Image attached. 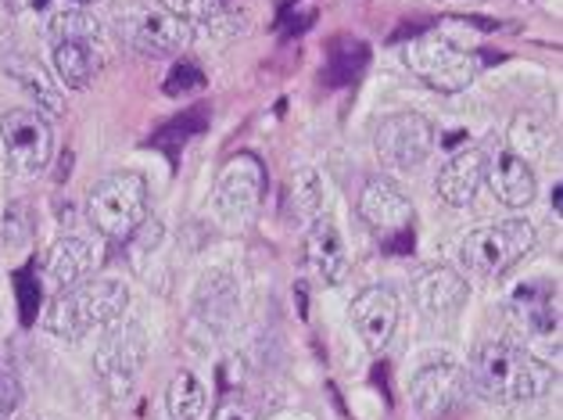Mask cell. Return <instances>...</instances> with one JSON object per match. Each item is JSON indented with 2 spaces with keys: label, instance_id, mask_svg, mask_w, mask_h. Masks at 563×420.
<instances>
[{
  "label": "cell",
  "instance_id": "8fae6325",
  "mask_svg": "<svg viewBox=\"0 0 563 420\" xmlns=\"http://www.w3.org/2000/svg\"><path fill=\"white\" fill-rule=\"evenodd\" d=\"M471 382H466V371L456 363H428L413 374V385H409V396L413 406L423 417H445L466 399Z\"/></svg>",
  "mask_w": 563,
  "mask_h": 420
},
{
  "label": "cell",
  "instance_id": "603a6c76",
  "mask_svg": "<svg viewBox=\"0 0 563 420\" xmlns=\"http://www.w3.org/2000/svg\"><path fill=\"white\" fill-rule=\"evenodd\" d=\"M287 198H291V212L298 220H309L316 223L323 212V184H320V173L316 169H298L287 184Z\"/></svg>",
  "mask_w": 563,
  "mask_h": 420
},
{
  "label": "cell",
  "instance_id": "8992f818",
  "mask_svg": "<svg viewBox=\"0 0 563 420\" xmlns=\"http://www.w3.org/2000/svg\"><path fill=\"white\" fill-rule=\"evenodd\" d=\"M406 65L413 69L417 79H423L431 90L438 93H460L474 84V73H477V58L474 54L460 51L456 44L449 40H438V36H417L413 44L406 47Z\"/></svg>",
  "mask_w": 563,
  "mask_h": 420
},
{
  "label": "cell",
  "instance_id": "d6a6232c",
  "mask_svg": "<svg viewBox=\"0 0 563 420\" xmlns=\"http://www.w3.org/2000/svg\"><path fill=\"white\" fill-rule=\"evenodd\" d=\"M212 420H258V413H255L252 402H244L241 396H230V399L219 402V410L212 413Z\"/></svg>",
  "mask_w": 563,
  "mask_h": 420
},
{
  "label": "cell",
  "instance_id": "277c9868",
  "mask_svg": "<svg viewBox=\"0 0 563 420\" xmlns=\"http://www.w3.org/2000/svg\"><path fill=\"white\" fill-rule=\"evenodd\" d=\"M534 226L528 220H503L471 230L463 237V266L481 277H503L514 263H520L534 248Z\"/></svg>",
  "mask_w": 563,
  "mask_h": 420
},
{
  "label": "cell",
  "instance_id": "ba28073f",
  "mask_svg": "<svg viewBox=\"0 0 563 420\" xmlns=\"http://www.w3.org/2000/svg\"><path fill=\"white\" fill-rule=\"evenodd\" d=\"M0 137H4L8 162L15 173H40L51 162L54 133L40 112L11 108V112H4V119H0Z\"/></svg>",
  "mask_w": 563,
  "mask_h": 420
},
{
  "label": "cell",
  "instance_id": "e575fe53",
  "mask_svg": "<svg viewBox=\"0 0 563 420\" xmlns=\"http://www.w3.org/2000/svg\"><path fill=\"white\" fill-rule=\"evenodd\" d=\"M553 209L563 212V191H560V184H556V191H553Z\"/></svg>",
  "mask_w": 563,
  "mask_h": 420
},
{
  "label": "cell",
  "instance_id": "4fadbf2b",
  "mask_svg": "<svg viewBox=\"0 0 563 420\" xmlns=\"http://www.w3.org/2000/svg\"><path fill=\"white\" fill-rule=\"evenodd\" d=\"M485 176H488V147L485 144L460 147L442 166V173H438V195H442V201H449L452 209H463L477 198Z\"/></svg>",
  "mask_w": 563,
  "mask_h": 420
},
{
  "label": "cell",
  "instance_id": "ffe728a7",
  "mask_svg": "<svg viewBox=\"0 0 563 420\" xmlns=\"http://www.w3.org/2000/svg\"><path fill=\"white\" fill-rule=\"evenodd\" d=\"M54 69H58L65 87L84 90L101 73V51L98 44H87V40H58L54 44Z\"/></svg>",
  "mask_w": 563,
  "mask_h": 420
},
{
  "label": "cell",
  "instance_id": "5bb4252c",
  "mask_svg": "<svg viewBox=\"0 0 563 420\" xmlns=\"http://www.w3.org/2000/svg\"><path fill=\"white\" fill-rule=\"evenodd\" d=\"M413 298H417V306L423 309V313L442 320V317L460 313V309L466 306V298H471V288H466V280L456 274V269L431 266L413 280Z\"/></svg>",
  "mask_w": 563,
  "mask_h": 420
},
{
  "label": "cell",
  "instance_id": "9c48e42d",
  "mask_svg": "<svg viewBox=\"0 0 563 420\" xmlns=\"http://www.w3.org/2000/svg\"><path fill=\"white\" fill-rule=\"evenodd\" d=\"M263 195H266V169L255 155L241 152L219 169L216 209L223 212L227 220H249L258 209V201H263Z\"/></svg>",
  "mask_w": 563,
  "mask_h": 420
},
{
  "label": "cell",
  "instance_id": "3957f363",
  "mask_svg": "<svg viewBox=\"0 0 563 420\" xmlns=\"http://www.w3.org/2000/svg\"><path fill=\"white\" fill-rule=\"evenodd\" d=\"M87 215L108 241H130L147 220V184L141 173H112L87 198Z\"/></svg>",
  "mask_w": 563,
  "mask_h": 420
},
{
  "label": "cell",
  "instance_id": "7402d4cb",
  "mask_svg": "<svg viewBox=\"0 0 563 420\" xmlns=\"http://www.w3.org/2000/svg\"><path fill=\"white\" fill-rule=\"evenodd\" d=\"M8 76H15L19 84L33 93V98L47 108L51 115H62L65 112V101H62V93H58V87L51 84V76H47V69L40 62H33V58H11L8 62Z\"/></svg>",
  "mask_w": 563,
  "mask_h": 420
},
{
  "label": "cell",
  "instance_id": "e0dca14e",
  "mask_svg": "<svg viewBox=\"0 0 563 420\" xmlns=\"http://www.w3.org/2000/svg\"><path fill=\"white\" fill-rule=\"evenodd\" d=\"M306 263L316 269V277L323 284H341L349 277V248L341 241L338 226L331 220H316L306 241Z\"/></svg>",
  "mask_w": 563,
  "mask_h": 420
},
{
  "label": "cell",
  "instance_id": "ac0fdd59",
  "mask_svg": "<svg viewBox=\"0 0 563 420\" xmlns=\"http://www.w3.org/2000/svg\"><path fill=\"white\" fill-rule=\"evenodd\" d=\"M98 263H101V255L87 237H62L47 255V277L58 291H68V288H76V284H84Z\"/></svg>",
  "mask_w": 563,
  "mask_h": 420
},
{
  "label": "cell",
  "instance_id": "9a60e30c",
  "mask_svg": "<svg viewBox=\"0 0 563 420\" xmlns=\"http://www.w3.org/2000/svg\"><path fill=\"white\" fill-rule=\"evenodd\" d=\"M510 313L525 331L553 334V331H560V295L549 280L520 284L510 298Z\"/></svg>",
  "mask_w": 563,
  "mask_h": 420
},
{
  "label": "cell",
  "instance_id": "836d02e7",
  "mask_svg": "<svg viewBox=\"0 0 563 420\" xmlns=\"http://www.w3.org/2000/svg\"><path fill=\"white\" fill-rule=\"evenodd\" d=\"M428 25L431 22H406V25H398V30L391 33V44H398V40H406V36H423V33H428Z\"/></svg>",
  "mask_w": 563,
  "mask_h": 420
},
{
  "label": "cell",
  "instance_id": "cb8c5ba5",
  "mask_svg": "<svg viewBox=\"0 0 563 420\" xmlns=\"http://www.w3.org/2000/svg\"><path fill=\"white\" fill-rule=\"evenodd\" d=\"M166 402H169L173 420H198L205 410V388L190 371H180L166 391Z\"/></svg>",
  "mask_w": 563,
  "mask_h": 420
},
{
  "label": "cell",
  "instance_id": "d590c367",
  "mask_svg": "<svg viewBox=\"0 0 563 420\" xmlns=\"http://www.w3.org/2000/svg\"><path fill=\"white\" fill-rule=\"evenodd\" d=\"M73 4H76V8H87V4H90V0H73Z\"/></svg>",
  "mask_w": 563,
  "mask_h": 420
},
{
  "label": "cell",
  "instance_id": "d4e9b609",
  "mask_svg": "<svg viewBox=\"0 0 563 420\" xmlns=\"http://www.w3.org/2000/svg\"><path fill=\"white\" fill-rule=\"evenodd\" d=\"M549 147V126L542 115H525L520 112L510 126V152L517 158H539Z\"/></svg>",
  "mask_w": 563,
  "mask_h": 420
},
{
  "label": "cell",
  "instance_id": "4dcf8cb0",
  "mask_svg": "<svg viewBox=\"0 0 563 420\" xmlns=\"http://www.w3.org/2000/svg\"><path fill=\"white\" fill-rule=\"evenodd\" d=\"M4 237H8V245H25V241L33 237V220H30V209L25 206H11L8 215H4Z\"/></svg>",
  "mask_w": 563,
  "mask_h": 420
},
{
  "label": "cell",
  "instance_id": "44dd1931",
  "mask_svg": "<svg viewBox=\"0 0 563 420\" xmlns=\"http://www.w3.org/2000/svg\"><path fill=\"white\" fill-rule=\"evenodd\" d=\"M369 65V47L360 36H334L327 44V62H323V79L327 87H352Z\"/></svg>",
  "mask_w": 563,
  "mask_h": 420
},
{
  "label": "cell",
  "instance_id": "52a82bcc",
  "mask_svg": "<svg viewBox=\"0 0 563 420\" xmlns=\"http://www.w3.org/2000/svg\"><path fill=\"white\" fill-rule=\"evenodd\" d=\"M377 158L391 169H413L434 147V126L417 112H395L377 126Z\"/></svg>",
  "mask_w": 563,
  "mask_h": 420
},
{
  "label": "cell",
  "instance_id": "f546056e",
  "mask_svg": "<svg viewBox=\"0 0 563 420\" xmlns=\"http://www.w3.org/2000/svg\"><path fill=\"white\" fill-rule=\"evenodd\" d=\"M162 8H166V15L180 19L187 25L216 19V0H162Z\"/></svg>",
  "mask_w": 563,
  "mask_h": 420
},
{
  "label": "cell",
  "instance_id": "5b68a950",
  "mask_svg": "<svg viewBox=\"0 0 563 420\" xmlns=\"http://www.w3.org/2000/svg\"><path fill=\"white\" fill-rule=\"evenodd\" d=\"M360 215L363 223L384 237L380 245L388 252H409L413 248V206L398 191L388 176H374L360 191Z\"/></svg>",
  "mask_w": 563,
  "mask_h": 420
},
{
  "label": "cell",
  "instance_id": "484cf974",
  "mask_svg": "<svg viewBox=\"0 0 563 420\" xmlns=\"http://www.w3.org/2000/svg\"><path fill=\"white\" fill-rule=\"evenodd\" d=\"M51 36H54V44H58V40H87V44H98L101 25L90 11L73 8V11H58V15L51 19Z\"/></svg>",
  "mask_w": 563,
  "mask_h": 420
},
{
  "label": "cell",
  "instance_id": "6da1fadb",
  "mask_svg": "<svg viewBox=\"0 0 563 420\" xmlns=\"http://www.w3.org/2000/svg\"><path fill=\"white\" fill-rule=\"evenodd\" d=\"M466 382L481 399L517 406L542 399L556 385V371L510 342H485L471 356Z\"/></svg>",
  "mask_w": 563,
  "mask_h": 420
},
{
  "label": "cell",
  "instance_id": "1f68e13d",
  "mask_svg": "<svg viewBox=\"0 0 563 420\" xmlns=\"http://www.w3.org/2000/svg\"><path fill=\"white\" fill-rule=\"evenodd\" d=\"M22 406V385L15 374L0 371V420H8Z\"/></svg>",
  "mask_w": 563,
  "mask_h": 420
},
{
  "label": "cell",
  "instance_id": "83f0119b",
  "mask_svg": "<svg viewBox=\"0 0 563 420\" xmlns=\"http://www.w3.org/2000/svg\"><path fill=\"white\" fill-rule=\"evenodd\" d=\"M15 291H19V320L22 328H33L40 317V302H44V284L33 274V266L15 269Z\"/></svg>",
  "mask_w": 563,
  "mask_h": 420
},
{
  "label": "cell",
  "instance_id": "2e32d148",
  "mask_svg": "<svg viewBox=\"0 0 563 420\" xmlns=\"http://www.w3.org/2000/svg\"><path fill=\"white\" fill-rule=\"evenodd\" d=\"M190 30H195V25H187L162 11V15H144L133 22L130 44L136 54H144V58H169V54L187 47Z\"/></svg>",
  "mask_w": 563,
  "mask_h": 420
},
{
  "label": "cell",
  "instance_id": "7a4b0ae2",
  "mask_svg": "<svg viewBox=\"0 0 563 420\" xmlns=\"http://www.w3.org/2000/svg\"><path fill=\"white\" fill-rule=\"evenodd\" d=\"M130 306V291L122 280L98 277L84 280L76 288L62 291L47 309V331L62 342H79L93 328H108L115 323Z\"/></svg>",
  "mask_w": 563,
  "mask_h": 420
},
{
  "label": "cell",
  "instance_id": "30bf717a",
  "mask_svg": "<svg viewBox=\"0 0 563 420\" xmlns=\"http://www.w3.org/2000/svg\"><path fill=\"white\" fill-rule=\"evenodd\" d=\"M141 363H144V331H141V323H126V328H119L104 338L93 367H98V377L112 396H126L136 371H141Z\"/></svg>",
  "mask_w": 563,
  "mask_h": 420
},
{
  "label": "cell",
  "instance_id": "d6986e66",
  "mask_svg": "<svg viewBox=\"0 0 563 420\" xmlns=\"http://www.w3.org/2000/svg\"><path fill=\"white\" fill-rule=\"evenodd\" d=\"M488 180L492 191H496L499 201H506L510 209H525L534 198V169L525 158H517L514 152H503L496 158H488Z\"/></svg>",
  "mask_w": 563,
  "mask_h": 420
},
{
  "label": "cell",
  "instance_id": "4316f807",
  "mask_svg": "<svg viewBox=\"0 0 563 420\" xmlns=\"http://www.w3.org/2000/svg\"><path fill=\"white\" fill-rule=\"evenodd\" d=\"M205 130V108H190V112H184V115H176V119H169L166 126H162L155 137H151V144H158V147H166L169 155H176L180 147L195 137V133H201Z\"/></svg>",
  "mask_w": 563,
  "mask_h": 420
},
{
  "label": "cell",
  "instance_id": "f1b7e54d",
  "mask_svg": "<svg viewBox=\"0 0 563 420\" xmlns=\"http://www.w3.org/2000/svg\"><path fill=\"white\" fill-rule=\"evenodd\" d=\"M205 87V73H201V65L198 62H176L169 76H166V84H162V90L169 93V98H187V93H198Z\"/></svg>",
  "mask_w": 563,
  "mask_h": 420
},
{
  "label": "cell",
  "instance_id": "7c38bea8",
  "mask_svg": "<svg viewBox=\"0 0 563 420\" xmlns=\"http://www.w3.org/2000/svg\"><path fill=\"white\" fill-rule=\"evenodd\" d=\"M352 328L374 352L388 349L398 328V295L388 284H369L360 291V298L352 302Z\"/></svg>",
  "mask_w": 563,
  "mask_h": 420
}]
</instances>
